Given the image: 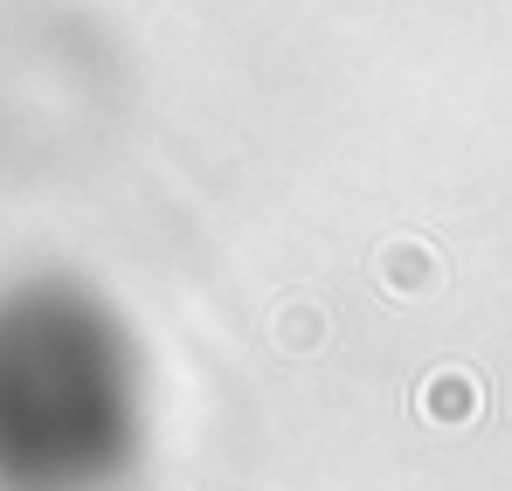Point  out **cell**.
Wrapping results in <instances>:
<instances>
[{
    "label": "cell",
    "instance_id": "6da1fadb",
    "mask_svg": "<svg viewBox=\"0 0 512 491\" xmlns=\"http://www.w3.org/2000/svg\"><path fill=\"white\" fill-rule=\"evenodd\" d=\"M125 346L70 291L0 305V471L84 478L125 450Z\"/></svg>",
    "mask_w": 512,
    "mask_h": 491
}]
</instances>
